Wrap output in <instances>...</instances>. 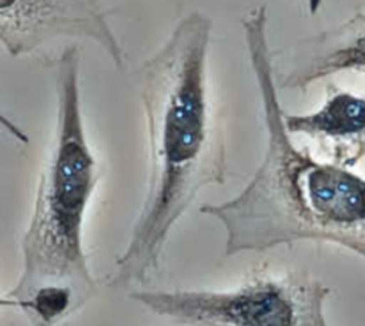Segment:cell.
Segmentation results:
<instances>
[{
	"label": "cell",
	"instance_id": "7",
	"mask_svg": "<svg viewBox=\"0 0 365 326\" xmlns=\"http://www.w3.org/2000/svg\"><path fill=\"white\" fill-rule=\"evenodd\" d=\"M284 124L291 135L315 141L329 162L352 169L365 158V97L354 91L328 84L318 110L284 111Z\"/></svg>",
	"mask_w": 365,
	"mask_h": 326
},
{
	"label": "cell",
	"instance_id": "5",
	"mask_svg": "<svg viewBox=\"0 0 365 326\" xmlns=\"http://www.w3.org/2000/svg\"><path fill=\"white\" fill-rule=\"evenodd\" d=\"M57 38L93 41L118 71L125 68V51L100 0H0V46L9 56L30 54Z\"/></svg>",
	"mask_w": 365,
	"mask_h": 326
},
{
	"label": "cell",
	"instance_id": "6",
	"mask_svg": "<svg viewBox=\"0 0 365 326\" xmlns=\"http://www.w3.org/2000/svg\"><path fill=\"white\" fill-rule=\"evenodd\" d=\"M272 70L279 90L299 93L336 73H365V11L287 48L272 50Z\"/></svg>",
	"mask_w": 365,
	"mask_h": 326
},
{
	"label": "cell",
	"instance_id": "4",
	"mask_svg": "<svg viewBox=\"0 0 365 326\" xmlns=\"http://www.w3.org/2000/svg\"><path fill=\"white\" fill-rule=\"evenodd\" d=\"M329 293L317 279L262 273L231 290H140L130 298L190 326H328Z\"/></svg>",
	"mask_w": 365,
	"mask_h": 326
},
{
	"label": "cell",
	"instance_id": "10",
	"mask_svg": "<svg viewBox=\"0 0 365 326\" xmlns=\"http://www.w3.org/2000/svg\"><path fill=\"white\" fill-rule=\"evenodd\" d=\"M322 4V0H308V9L311 14H315Z\"/></svg>",
	"mask_w": 365,
	"mask_h": 326
},
{
	"label": "cell",
	"instance_id": "9",
	"mask_svg": "<svg viewBox=\"0 0 365 326\" xmlns=\"http://www.w3.org/2000/svg\"><path fill=\"white\" fill-rule=\"evenodd\" d=\"M0 307H17L19 309V303L9 296H0Z\"/></svg>",
	"mask_w": 365,
	"mask_h": 326
},
{
	"label": "cell",
	"instance_id": "8",
	"mask_svg": "<svg viewBox=\"0 0 365 326\" xmlns=\"http://www.w3.org/2000/svg\"><path fill=\"white\" fill-rule=\"evenodd\" d=\"M0 128H3L7 134H10L19 142H21V144L29 142V137L26 135V132L16 122H13L6 114H3L1 111H0Z\"/></svg>",
	"mask_w": 365,
	"mask_h": 326
},
{
	"label": "cell",
	"instance_id": "2",
	"mask_svg": "<svg viewBox=\"0 0 365 326\" xmlns=\"http://www.w3.org/2000/svg\"><path fill=\"white\" fill-rule=\"evenodd\" d=\"M258 90L267 147L247 185L201 214L225 229V255L261 252L298 241L331 242L365 259V177L298 148L284 124L272 70L268 13L257 6L241 19Z\"/></svg>",
	"mask_w": 365,
	"mask_h": 326
},
{
	"label": "cell",
	"instance_id": "1",
	"mask_svg": "<svg viewBox=\"0 0 365 326\" xmlns=\"http://www.w3.org/2000/svg\"><path fill=\"white\" fill-rule=\"evenodd\" d=\"M212 21L185 14L138 70L148 140L147 192L108 286L140 285L158 270L165 241L198 192L227 178L224 131L208 80Z\"/></svg>",
	"mask_w": 365,
	"mask_h": 326
},
{
	"label": "cell",
	"instance_id": "3",
	"mask_svg": "<svg viewBox=\"0 0 365 326\" xmlns=\"http://www.w3.org/2000/svg\"><path fill=\"white\" fill-rule=\"evenodd\" d=\"M80 64L81 56L74 46L66 47L53 63L56 131L21 241V273L7 293L31 326L57 325L97 292L83 229L98 167L84 128Z\"/></svg>",
	"mask_w": 365,
	"mask_h": 326
}]
</instances>
